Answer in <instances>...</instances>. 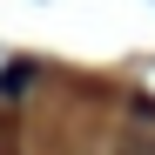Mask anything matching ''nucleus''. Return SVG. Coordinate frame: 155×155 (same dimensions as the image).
Listing matches in <instances>:
<instances>
[{
	"label": "nucleus",
	"instance_id": "obj_1",
	"mask_svg": "<svg viewBox=\"0 0 155 155\" xmlns=\"http://www.w3.org/2000/svg\"><path fill=\"white\" fill-rule=\"evenodd\" d=\"M135 155H155V148H135Z\"/></svg>",
	"mask_w": 155,
	"mask_h": 155
}]
</instances>
